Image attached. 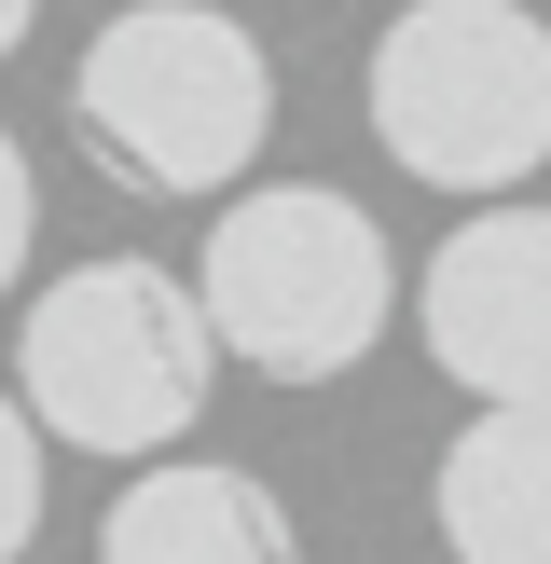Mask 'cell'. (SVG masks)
<instances>
[{"label": "cell", "mask_w": 551, "mask_h": 564, "mask_svg": "<svg viewBox=\"0 0 551 564\" xmlns=\"http://www.w3.org/2000/svg\"><path fill=\"white\" fill-rule=\"evenodd\" d=\"M193 317H207V345L235 358V372L262 386H331L358 372V358L386 345V317H400V262H386L372 207H345L331 180H262L220 207L207 262L180 275Z\"/></svg>", "instance_id": "cell-2"}, {"label": "cell", "mask_w": 551, "mask_h": 564, "mask_svg": "<svg viewBox=\"0 0 551 564\" xmlns=\"http://www.w3.org/2000/svg\"><path fill=\"white\" fill-rule=\"evenodd\" d=\"M28 235H42V180H28V152L0 138V290L28 275Z\"/></svg>", "instance_id": "cell-9"}, {"label": "cell", "mask_w": 551, "mask_h": 564, "mask_svg": "<svg viewBox=\"0 0 551 564\" xmlns=\"http://www.w3.org/2000/svg\"><path fill=\"white\" fill-rule=\"evenodd\" d=\"M372 138L428 193H510L551 165V28L523 0H400L372 42Z\"/></svg>", "instance_id": "cell-4"}, {"label": "cell", "mask_w": 551, "mask_h": 564, "mask_svg": "<svg viewBox=\"0 0 551 564\" xmlns=\"http://www.w3.org/2000/svg\"><path fill=\"white\" fill-rule=\"evenodd\" d=\"M42 441H28V413L0 400V564H28V538H42Z\"/></svg>", "instance_id": "cell-8"}, {"label": "cell", "mask_w": 551, "mask_h": 564, "mask_svg": "<svg viewBox=\"0 0 551 564\" xmlns=\"http://www.w3.org/2000/svg\"><path fill=\"white\" fill-rule=\"evenodd\" d=\"M441 551L455 564H551V400L468 413L441 441Z\"/></svg>", "instance_id": "cell-7"}, {"label": "cell", "mask_w": 551, "mask_h": 564, "mask_svg": "<svg viewBox=\"0 0 551 564\" xmlns=\"http://www.w3.org/2000/svg\"><path fill=\"white\" fill-rule=\"evenodd\" d=\"M69 138L152 207L235 193L276 138V55L220 0H125L69 69Z\"/></svg>", "instance_id": "cell-1"}, {"label": "cell", "mask_w": 551, "mask_h": 564, "mask_svg": "<svg viewBox=\"0 0 551 564\" xmlns=\"http://www.w3.org/2000/svg\"><path fill=\"white\" fill-rule=\"evenodd\" d=\"M413 330L483 413L551 400V207H483L413 275Z\"/></svg>", "instance_id": "cell-5"}, {"label": "cell", "mask_w": 551, "mask_h": 564, "mask_svg": "<svg viewBox=\"0 0 551 564\" xmlns=\"http://www.w3.org/2000/svg\"><path fill=\"white\" fill-rule=\"evenodd\" d=\"M28 28H42V0H0V55H14V42H28Z\"/></svg>", "instance_id": "cell-10"}, {"label": "cell", "mask_w": 551, "mask_h": 564, "mask_svg": "<svg viewBox=\"0 0 551 564\" xmlns=\"http://www.w3.org/2000/svg\"><path fill=\"white\" fill-rule=\"evenodd\" d=\"M207 317L165 262H69L14 330V413L28 441H69V455H180L193 413H207Z\"/></svg>", "instance_id": "cell-3"}, {"label": "cell", "mask_w": 551, "mask_h": 564, "mask_svg": "<svg viewBox=\"0 0 551 564\" xmlns=\"http://www.w3.org/2000/svg\"><path fill=\"white\" fill-rule=\"evenodd\" d=\"M97 564H303V538H290V510H276V482H248V468H220V455H152L110 496Z\"/></svg>", "instance_id": "cell-6"}]
</instances>
